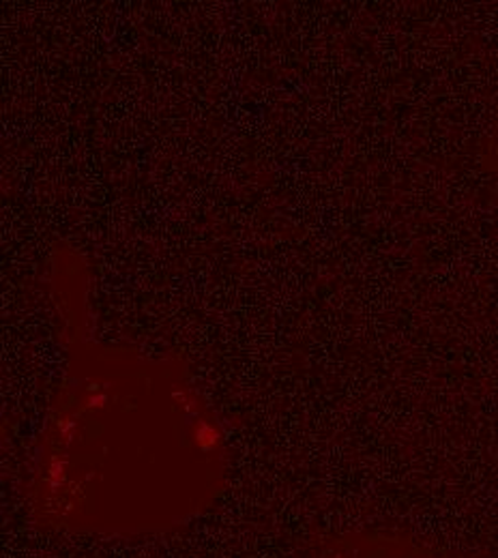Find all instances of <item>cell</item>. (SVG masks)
I'll return each instance as SVG.
<instances>
[{"label":"cell","mask_w":498,"mask_h":558,"mask_svg":"<svg viewBox=\"0 0 498 558\" xmlns=\"http://www.w3.org/2000/svg\"><path fill=\"white\" fill-rule=\"evenodd\" d=\"M497 155H498V144H497Z\"/></svg>","instance_id":"1"}]
</instances>
